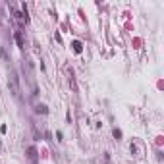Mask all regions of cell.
<instances>
[{"label":"cell","mask_w":164,"mask_h":164,"mask_svg":"<svg viewBox=\"0 0 164 164\" xmlns=\"http://www.w3.org/2000/svg\"><path fill=\"white\" fill-rule=\"evenodd\" d=\"M35 110H37V112L47 114V106H45V104H37V106H35Z\"/></svg>","instance_id":"cell-4"},{"label":"cell","mask_w":164,"mask_h":164,"mask_svg":"<svg viewBox=\"0 0 164 164\" xmlns=\"http://www.w3.org/2000/svg\"><path fill=\"white\" fill-rule=\"evenodd\" d=\"M27 153H29V158H31V160H35V158H37V151H35V147H29V151H27Z\"/></svg>","instance_id":"cell-2"},{"label":"cell","mask_w":164,"mask_h":164,"mask_svg":"<svg viewBox=\"0 0 164 164\" xmlns=\"http://www.w3.org/2000/svg\"><path fill=\"white\" fill-rule=\"evenodd\" d=\"M0 58H4V52H2V47H0Z\"/></svg>","instance_id":"cell-6"},{"label":"cell","mask_w":164,"mask_h":164,"mask_svg":"<svg viewBox=\"0 0 164 164\" xmlns=\"http://www.w3.org/2000/svg\"><path fill=\"white\" fill-rule=\"evenodd\" d=\"M74 48H75V52H81V42L75 41V42H74Z\"/></svg>","instance_id":"cell-5"},{"label":"cell","mask_w":164,"mask_h":164,"mask_svg":"<svg viewBox=\"0 0 164 164\" xmlns=\"http://www.w3.org/2000/svg\"><path fill=\"white\" fill-rule=\"evenodd\" d=\"M10 91H12V95L14 97H19V79H18V74L16 71H10Z\"/></svg>","instance_id":"cell-1"},{"label":"cell","mask_w":164,"mask_h":164,"mask_svg":"<svg viewBox=\"0 0 164 164\" xmlns=\"http://www.w3.org/2000/svg\"><path fill=\"white\" fill-rule=\"evenodd\" d=\"M16 41H18L19 47H23V37H21V33H19V31H16Z\"/></svg>","instance_id":"cell-3"}]
</instances>
